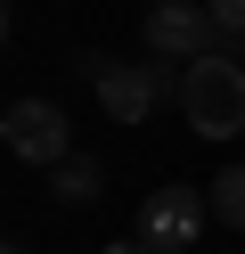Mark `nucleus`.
Returning <instances> with one entry per match:
<instances>
[{
  "label": "nucleus",
  "instance_id": "f257e3e1",
  "mask_svg": "<svg viewBox=\"0 0 245 254\" xmlns=\"http://www.w3.org/2000/svg\"><path fill=\"white\" fill-rule=\"evenodd\" d=\"M180 115H188L196 139H237L245 131V58H237V41H221V50L180 66Z\"/></svg>",
  "mask_w": 245,
  "mask_h": 254
},
{
  "label": "nucleus",
  "instance_id": "f03ea898",
  "mask_svg": "<svg viewBox=\"0 0 245 254\" xmlns=\"http://www.w3.org/2000/svg\"><path fill=\"white\" fill-rule=\"evenodd\" d=\"M82 74H90V90H98V107H106L114 123H147L163 99H180V66L172 58H82Z\"/></svg>",
  "mask_w": 245,
  "mask_h": 254
},
{
  "label": "nucleus",
  "instance_id": "7ed1b4c3",
  "mask_svg": "<svg viewBox=\"0 0 245 254\" xmlns=\"http://www.w3.org/2000/svg\"><path fill=\"white\" fill-rule=\"evenodd\" d=\"M0 139H8L16 164H41V172H57L65 156H74V123H65L57 99H16L8 115H0Z\"/></svg>",
  "mask_w": 245,
  "mask_h": 254
},
{
  "label": "nucleus",
  "instance_id": "20e7f679",
  "mask_svg": "<svg viewBox=\"0 0 245 254\" xmlns=\"http://www.w3.org/2000/svg\"><path fill=\"white\" fill-rule=\"evenodd\" d=\"M204 230H212V189L180 181V189H155V197L139 205V230H131V238H147L155 254H188Z\"/></svg>",
  "mask_w": 245,
  "mask_h": 254
},
{
  "label": "nucleus",
  "instance_id": "39448f33",
  "mask_svg": "<svg viewBox=\"0 0 245 254\" xmlns=\"http://www.w3.org/2000/svg\"><path fill=\"white\" fill-rule=\"evenodd\" d=\"M139 33H147V58H180V66L204 58V50H221V25H212L204 0H155Z\"/></svg>",
  "mask_w": 245,
  "mask_h": 254
},
{
  "label": "nucleus",
  "instance_id": "423d86ee",
  "mask_svg": "<svg viewBox=\"0 0 245 254\" xmlns=\"http://www.w3.org/2000/svg\"><path fill=\"white\" fill-rule=\"evenodd\" d=\"M49 197H57V205H98V197H106V164L74 148L57 172H49Z\"/></svg>",
  "mask_w": 245,
  "mask_h": 254
},
{
  "label": "nucleus",
  "instance_id": "0eeeda50",
  "mask_svg": "<svg viewBox=\"0 0 245 254\" xmlns=\"http://www.w3.org/2000/svg\"><path fill=\"white\" fill-rule=\"evenodd\" d=\"M212 221L245 238V164H229V172H212Z\"/></svg>",
  "mask_w": 245,
  "mask_h": 254
},
{
  "label": "nucleus",
  "instance_id": "6e6552de",
  "mask_svg": "<svg viewBox=\"0 0 245 254\" xmlns=\"http://www.w3.org/2000/svg\"><path fill=\"white\" fill-rule=\"evenodd\" d=\"M212 25H221V41H245V0H204Z\"/></svg>",
  "mask_w": 245,
  "mask_h": 254
},
{
  "label": "nucleus",
  "instance_id": "1a4fd4ad",
  "mask_svg": "<svg viewBox=\"0 0 245 254\" xmlns=\"http://www.w3.org/2000/svg\"><path fill=\"white\" fill-rule=\"evenodd\" d=\"M98 254H155L147 238H114V246H98Z\"/></svg>",
  "mask_w": 245,
  "mask_h": 254
}]
</instances>
